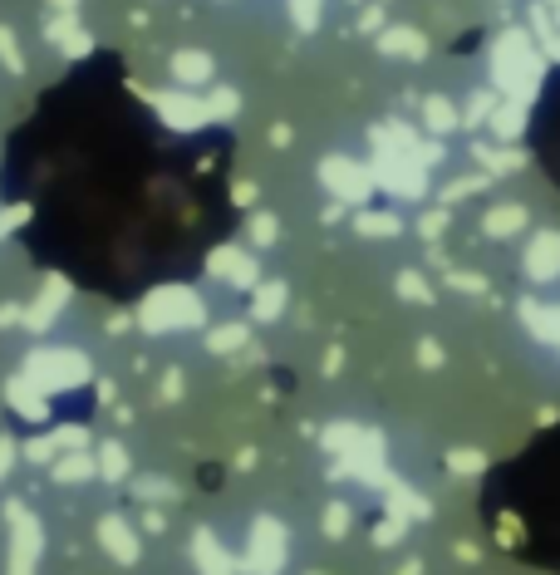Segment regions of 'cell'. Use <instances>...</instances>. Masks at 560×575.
<instances>
[{"instance_id": "cell-1", "label": "cell", "mask_w": 560, "mask_h": 575, "mask_svg": "<svg viewBox=\"0 0 560 575\" xmlns=\"http://www.w3.org/2000/svg\"><path fill=\"white\" fill-rule=\"evenodd\" d=\"M497 482H502L497 502L506 512V536L521 541V551L531 556L556 551L560 561V423L521 453H511Z\"/></svg>"}]
</instances>
